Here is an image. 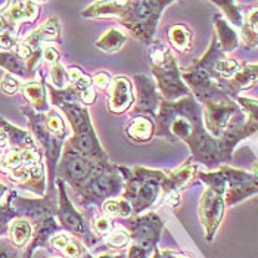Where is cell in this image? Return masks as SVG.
<instances>
[{"instance_id":"6","label":"cell","mask_w":258,"mask_h":258,"mask_svg":"<svg viewBox=\"0 0 258 258\" xmlns=\"http://www.w3.org/2000/svg\"><path fill=\"white\" fill-rule=\"evenodd\" d=\"M149 62L152 67V73L158 81L159 90L164 96V100L176 102L192 95L189 87L181 79L174 56L167 46L159 43L154 44L149 52Z\"/></svg>"},{"instance_id":"11","label":"cell","mask_w":258,"mask_h":258,"mask_svg":"<svg viewBox=\"0 0 258 258\" xmlns=\"http://www.w3.org/2000/svg\"><path fill=\"white\" fill-rule=\"evenodd\" d=\"M202 105L205 128L214 139H219L227 128L232 117L239 111V106L236 102L229 98V95H221L202 100Z\"/></svg>"},{"instance_id":"30","label":"cell","mask_w":258,"mask_h":258,"mask_svg":"<svg viewBox=\"0 0 258 258\" xmlns=\"http://www.w3.org/2000/svg\"><path fill=\"white\" fill-rule=\"evenodd\" d=\"M240 70L238 60L229 59V58H223L216 63V73L220 79H233Z\"/></svg>"},{"instance_id":"3","label":"cell","mask_w":258,"mask_h":258,"mask_svg":"<svg viewBox=\"0 0 258 258\" xmlns=\"http://www.w3.org/2000/svg\"><path fill=\"white\" fill-rule=\"evenodd\" d=\"M173 3L174 2H96L83 12V17H118L124 27L143 43L149 44L164 8Z\"/></svg>"},{"instance_id":"4","label":"cell","mask_w":258,"mask_h":258,"mask_svg":"<svg viewBox=\"0 0 258 258\" xmlns=\"http://www.w3.org/2000/svg\"><path fill=\"white\" fill-rule=\"evenodd\" d=\"M21 112L27 117L31 132L39 140L40 145L44 149V155L47 161L49 168V177H50V192H55L53 183H55V171L58 167V159L62 149V143L67 138V128L63 124V119L60 118L59 114L53 109H49L46 114L36 112L30 105L22 106Z\"/></svg>"},{"instance_id":"37","label":"cell","mask_w":258,"mask_h":258,"mask_svg":"<svg viewBox=\"0 0 258 258\" xmlns=\"http://www.w3.org/2000/svg\"><path fill=\"white\" fill-rule=\"evenodd\" d=\"M43 58H44V60L47 63L53 65V63H58L59 62V53H58V50L55 47L44 46V49H43Z\"/></svg>"},{"instance_id":"43","label":"cell","mask_w":258,"mask_h":258,"mask_svg":"<svg viewBox=\"0 0 258 258\" xmlns=\"http://www.w3.org/2000/svg\"><path fill=\"white\" fill-rule=\"evenodd\" d=\"M9 190H8V187L5 186V184H2L0 183V202L3 201V197H5V194H8Z\"/></svg>"},{"instance_id":"34","label":"cell","mask_w":258,"mask_h":258,"mask_svg":"<svg viewBox=\"0 0 258 258\" xmlns=\"http://www.w3.org/2000/svg\"><path fill=\"white\" fill-rule=\"evenodd\" d=\"M21 84H22L21 81H18L14 76L6 73L5 77L0 81V90L5 92L6 95H15L17 92L21 90Z\"/></svg>"},{"instance_id":"9","label":"cell","mask_w":258,"mask_h":258,"mask_svg":"<svg viewBox=\"0 0 258 258\" xmlns=\"http://www.w3.org/2000/svg\"><path fill=\"white\" fill-rule=\"evenodd\" d=\"M105 165H108V162L98 164L92 159L80 155L79 152H76L70 146H65V151L62 154V158L56 170L60 180L70 183L74 189L81 190L83 186Z\"/></svg>"},{"instance_id":"38","label":"cell","mask_w":258,"mask_h":258,"mask_svg":"<svg viewBox=\"0 0 258 258\" xmlns=\"http://www.w3.org/2000/svg\"><path fill=\"white\" fill-rule=\"evenodd\" d=\"M93 83L99 87V89H108L109 86H111V77L106 74V73H103V71H100V73H96L95 76H93Z\"/></svg>"},{"instance_id":"17","label":"cell","mask_w":258,"mask_h":258,"mask_svg":"<svg viewBox=\"0 0 258 258\" xmlns=\"http://www.w3.org/2000/svg\"><path fill=\"white\" fill-rule=\"evenodd\" d=\"M56 184H58V190H59V210L56 213L59 216L60 223L67 229H70L76 233H84V221L79 214V211H76V208L73 207V204L70 202V199L67 197L65 181L58 179Z\"/></svg>"},{"instance_id":"12","label":"cell","mask_w":258,"mask_h":258,"mask_svg":"<svg viewBox=\"0 0 258 258\" xmlns=\"http://www.w3.org/2000/svg\"><path fill=\"white\" fill-rule=\"evenodd\" d=\"M220 171L223 173L227 183V189L224 194L226 205H235L248 197L258 194V176L255 174L232 168L227 164L221 165Z\"/></svg>"},{"instance_id":"27","label":"cell","mask_w":258,"mask_h":258,"mask_svg":"<svg viewBox=\"0 0 258 258\" xmlns=\"http://www.w3.org/2000/svg\"><path fill=\"white\" fill-rule=\"evenodd\" d=\"M9 235H11V240L15 246H24L31 239L33 227L28 220H14L12 224L9 226Z\"/></svg>"},{"instance_id":"25","label":"cell","mask_w":258,"mask_h":258,"mask_svg":"<svg viewBox=\"0 0 258 258\" xmlns=\"http://www.w3.org/2000/svg\"><path fill=\"white\" fill-rule=\"evenodd\" d=\"M168 39L173 47L179 52H187L192 46V33L183 24H176L168 28Z\"/></svg>"},{"instance_id":"22","label":"cell","mask_w":258,"mask_h":258,"mask_svg":"<svg viewBox=\"0 0 258 258\" xmlns=\"http://www.w3.org/2000/svg\"><path fill=\"white\" fill-rule=\"evenodd\" d=\"M125 133L132 140L136 142H148L152 139L155 133L154 122L146 117H135L125 127Z\"/></svg>"},{"instance_id":"13","label":"cell","mask_w":258,"mask_h":258,"mask_svg":"<svg viewBox=\"0 0 258 258\" xmlns=\"http://www.w3.org/2000/svg\"><path fill=\"white\" fill-rule=\"evenodd\" d=\"M128 229L132 230L130 236H133L135 239L133 246L139 248L148 254L158 240L159 233L162 230V221L159 220L157 214L151 213L138 219L130 220Z\"/></svg>"},{"instance_id":"41","label":"cell","mask_w":258,"mask_h":258,"mask_svg":"<svg viewBox=\"0 0 258 258\" xmlns=\"http://www.w3.org/2000/svg\"><path fill=\"white\" fill-rule=\"evenodd\" d=\"M154 258H189L186 255H181V254H176V252H170V251H165V252H159L157 251L155 257Z\"/></svg>"},{"instance_id":"28","label":"cell","mask_w":258,"mask_h":258,"mask_svg":"<svg viewBox=\"0 0 258 258\" xmlns=\"http://www.w3.org/2000/svg\"><path fill=\"white\" fill-rule=\"evenodd\" d=\"M102 207L105 214L114 217H127L132 213V205L125 199H106Z\"/></svg>"},{"instance_id":"8","label":"cell","mask_w":258,"mask_h":258,"mask_svg":"<svg viewBox=\"0 0 258 258\" xmlns=\"http://www.w3.org/2000/svg\"><path fill=\"white\" fill-rule=\"evenodd\" d=\"M47 41H60V27L56 17L49 18L43 25L33 33H30L25 39L21 41L17 47V53L27 62L28 71L34 77L36 68L43 58V43Z\"/></svg>"},{"instance_id":"20","label":"cell","mask_w":258,"mask_h":258,"mask_svg":"<svg viewBox=\"0 0 258 258\" xmlns=\"http://www.w3.org/2000/svg\"><path fill=\"white\" fill-rule=\"evenodd\" d=\"M0 67H3L8 74L11 76H17L22 80H33L34 77L31 76V73L28 71L27 62L21 58L17 52H0Z\"/></svg>"},{"instance_id":"1","label":"cell","mask_w":258,"mask_h":258,"mask_svg":"<svg viewBox=\"0 0 258 258\" xmlns=\"http://www.w3.org/2000/svg\"><path fill=\"white\" fill-rule=\"evenodd\" d=\"M155 133L170 140L186 142L197 161L208 167L221 162L219 142L207 132L202 109L192 95L176 102L161 99Z\"/></svg>"},{"instance_id":"32","label":"cell","mask_w":258,"mask_h":258,"mask_svg":"<svg viewBox=\"0 0 258 258\" xmlns=\"http://www.w3.org/2000/svg\"><path fill=\"white\" fill-rule=\"evenodd\" d=\"M130 235L127 230H124L122 227H117V229H112L109 233H108V238L106 242L109 246L112 248H121V246H125L128 242H130Z\"/></svg>"},{"instance_id":"7","label":"cell","mask_w":258,"mask_h":258,"mask_svg":"<svg viewBox=\"0 0 258 258\" xmlns=\"http://www.w3.org/2000/svg\"><path fill=\"white\" fill-rule=\"evenodd\" d=\"M199 179L208 186L199 201V219L205 227L207 239L211 240L224 216V194L227 183L220 170L214 173H199Z\"/></svg>"},{"instance_id":"45","label":"cell","mask_w":258,"mask_h":258,"mask_svg":"<svg viewBox=\"0 0 258 258\" xmlns=\"http://www.w3.org/2000/svg\"><path fill=\"white\" fill-rule=\"evenodd\" d=\"M2 155H3V149H0V158H2Z\"/></svg>"},{"instance_id":"29","label":"cell","mask_w":258,"mask_h":258,"mask_svg":"<svg viewBox=\"0 0 258 258\" xmlns=\"http://www.w3.org/2000/svg\"><path fill=\"white\" fill-rule=\"evenodd\" d=\"M15 190L8 192V198L6 201L0 202V233L8 229V224L11 220H14L15 217H18V213L12 208V198H14Z\"/></svg>"},{"instance_id":"24","label":"cell","mask_w":258,"mask_h":258,"mask_svg":"<svg viewBox=\"0 0 258 258\" xmlns=\"http://www.w3.org/2000/svg\"><path fill=\"white\" fill-rule=\"evenodd\" d=\"M216 30H217V36L216 37H217L220 47H221V50L224 53L238 47V33L221 17H216Z\"/></svg>"},{"instance_id":"42","label":"cell","mask_w":258,"mask_h":258,"mask_svg":"<svg viewBox=\"0 0 258 258\" xmlns=\"http://www.w3.org/2000/svg\"><path fill=\"white\" fill-rule=\"evenodd\" d=\"M8 148V136L6 133L0 128V149H5Z\"/></svg>"},{"instance_id":"23","label":"cell","mask_w":258,"mask_h":258,"mask_svg":"<svg viewBox=\"0 0 258 258\" xmlns=\"http://www.w3.org/2000/svg\"><path fill=\"white\" fill-rule=\"evenodd\" d=\"M236 100L248 114V119L242 122V132L245 138H249L258 132V100L242 96H236Z\"/></svg>"},{"instance_id":"5","label":"cell","mask_w":258,"mask_h":258,"mask_svg":"<svg viewBox=\"0 0 258 258\" xmlns=\"http://www.w3.org/2000/svg\"><path fill=\"white\" fill-rule=\"evenodd\" d=\"M122 171V177L125 180L124 199L132 205L135 213H142L157 202L159 197H162V189L167 173L158 170L148 168H124L118 167Z\"/></svg>"},{"instance_id":"35","label":"cell","mask_w":258,"mask_h":258,"mask_svg":"<svg viewBox=\"0 0 258 258\" xmlns=\"http://www.w3.org/2000/svg\"><path fill=\"white\" fill-rule=\"evenodd\" d=\"M242 30L249 31L254 36H258V6L249 11V14L246 17V21H243Z\"/></svg>"},{"instance_id":"40","label":"cell","mask_w":258,"mask_h":258,"mask_svg":"<svg viewBox=\"0 0 258 258\" xmlns=\"http://www.w3.org/2000/svg\"><path fill=\"white\" fill-rule=\"evenodd\" d=\"M52 245L55 246V248H58V249H62V248H65L67 245H68V238L65 236V235H58V236H55V238H52Z\"/></svg>"},{"instance_id":"36","label":"cell","mask_w":258,"mask_h":258,"mask_svg":"<svg viewBox=\"0 0 258 258\" xmlns=\"http://www.w3.org/2000/svg\"><path fill=\"white\" fill-rule=\"evenodd\" d=\"M93 229L99 235H105V233L108 235L114 227H112V223H111L109 219H106V217H98V219L95 220V223H93Z\"/></svg>"},{"instance_id":"18","label":"cell","mask_w":258,"mask_h":258,"mask_svg":"<svg viewBox=\"0 0 258 258\" xmlns=\"http://www.w3.org/2000/svg\"><path fill=\"white\" fill-rule=\"evenodd\" d=\"M21 93L28 100L30 106L40 114H46L49 111L47 93H46V83L40 81H27L21 84Z\"/></svg>"},{"instance_id":"2","label":"cell","mask_w":258,"mask_h":258,"mask_svg":"<svg viewBox=\"0 0 258 258\" xmlns=\"http://www.w3.org/2000/svg\"><path fill=\"white\" fill-rule=\"evenodd\" d=\"M52 102L59 106L65 112L68 121L73 127V136L67 146L79 152L80 155L92 159L98 164H105L106 155L99 145V140L96 138V133L93 130V124L89 115V111L86 105L81 103L77 90L70 84L65 89L58 90L50 84H46Z\"/></svg>"},{"instance_id":"39","label":"cell","mask_w":258,"mask_h":258,"mask_svg":"<svg viewBox=\"0 0 258 258\" xmlns=\"http://www.w3.org/2000/svg\"><path fill=\"white\" fill-rule=\"evenodd\" d=\"M65 251V255L68 258H79L80 257V254H81V246H80L79 243L77 242H71V243H68L65 248H63Z\"/></svg>"},{"instance_id":"15","label":"cell","mask_w":258,"mask_h":258,"mask_svg":"<svg viewBox=\"0 0 258 258\" xmlns=\"http://www.w3.org/2000/svg\"><path fill=\"white\" fill-rule=\"evenodd\" d=\"M135 81H136V87H138V105H136L135 111L155 117L157 109H159L161 98L157 93L154 81L142 74L136 76Z\"/></svg>"},{"instance_id":"14","label":"cell","mask_w":258,"mask_h":258,"mask_svg":"<svg viewBox=\"0 0 258 258\" xmlns=\"http://www.w3.org/2000/svg\"><path fill=\"white\" fill-rule=\"evenodd\" d=\"M135 102L132 92V83L127 77H115L111 81L109 89V111L114 114H124Z\"/></svg>"},{"instance_id":"19","label":"cell","mask_w":258,"mask_h":258,"mask_svg":"<svg viewBox=\"0 0 258 258\" xmlns=\"http://www.w3.org/2000/svg\"><path fill=\"white\" fill-rule=\"evenodd\" d=\"M67 74H68V80L71 86L77 90L81 103L92 105L96 100V93L93 90V80L89 76H86L77 67H71L67 71Z\"/></svg>"},{"instance_id":"31","label":"cell","mask_w":258,"mask_h":258,"mask_svg":"<svg viewBox=\"0 0 258 258\" xmlns=\"http://www.w3.org/2000/svg\"><path fill=\"white\" fill-rule=\"evenodd\" d=\"M214 5L220 6L224 11V14L227 15L229 21L235 27H238V28L242 30V27H243V18H242V14L239 11L236 2H214Z\"/></svg>"},{"instance_id":"21","label":"cell","mask_w":258,"mask_h":258,"mask_svg":"<svg viewBox=\"0 0 258 258\" xmlns=\"http://www.w3.org/2000/svg\"><path fill=\"white\" fill-rule=\"evenodd\" d=\"M258 83V63H243L239 70V73L230 79L227 87L236 93L239 90H246Z\"/></svg>"},{"instance_id":"44","label":"cell","mask_w":258,"mask_h":258,"mask_svg":"<svg viewBox=\"0 0 258 258\" xmlns=\"http://www.w3.org/2000/svg\"><path fill=\"white\" fill-rule=\"evenodd\" d=\"M252 174L258 176V162H254V165H252Z\"/></svg>"},{"instance_id":"16","label":"cell","mask_w":258,"mask_h":258,"mask_svg":"<svg viewBox=\"0 0 258 258\" xmlns=\"http://www.w3.org/2000/svg\"><path fill=\"white\" fill-rule=\"evenodd\" d=\"M39 6L37 2H8L0 14L9 24L20 27L22 22H33L37 18Z\"/></svg>"},{"instance_id":"33","label":"cell","mask_w":258,"mask_h":258,"mask_svg":"<svg viewBox=\"0 0 258 258\" xmlns=\"http://www.w3.org/2000/svg\"><path fill=\"white\" fill-rule=\"evenodd\" d=\"M67 79H68L67 70L62 67L60 62L50 65V80H52L55 89H58V90L65 89V80Z\"/></svg>"},{"instance_id":"10","label":"cell","mask_w":258,"mask_h":258,"mask_svg":"<svg viewBox=\"0 0 258 258\" xmlns=\"http://www.w3.org/2000/svg\"><path fill=\"white\" fill-rule=\"evenodd\" d=\"M114 165H105L80 190V198L87 202H105L117 197L124 187L122 177Z\"/></svg>"},{"instance_id":"26","label":"cell","mask_w":258,"mask_h":258,"mask_svg":"<svg viewBox=\"0 0 258 258\" xmlns=\"http://www.w3.org/2000/svg\"><path fill=\"white\" fill-rule=\"evenodd\" d=\"M125 41H127V36L124 33H121L117 28H109L96 41V47L103 52L111 53V52H117L118 49H121Z\"/></svg>"}]
</instances>
